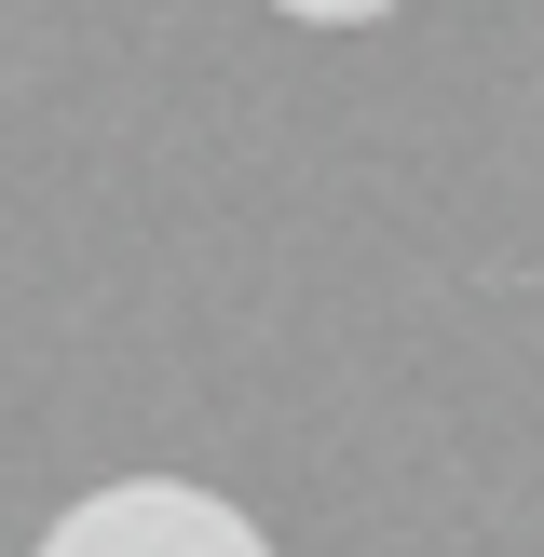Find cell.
<instances>
[{"label": "cell", "instance_id": "obj_2", "mask_svg": "<svg viewBox=\"0 0 544 557\" xmlns=\"http://www.w3.org/2000/svg\"><path fill=\"white\" fill-rule=\"evenodd\" d=\"M272 14H299V27H381V14H408V0H272Z\"/></svg>", "mask_w": 544, "mask_h": 557}, {"label": "cell", "instance_id": "obj_1", "mask_svg": "<svg viewBox=\"0 0 544 557\" xmlns=\"http://www.w3.org/2000/svg\"><path fill=\"white\" fill-rule=\"evenodd\" d=\"M41 557H272V544L245 504H218L190 476H109L41 531Z\"/></svg>", "mask_w": 544, "mask_h": 557}]
</instances>
